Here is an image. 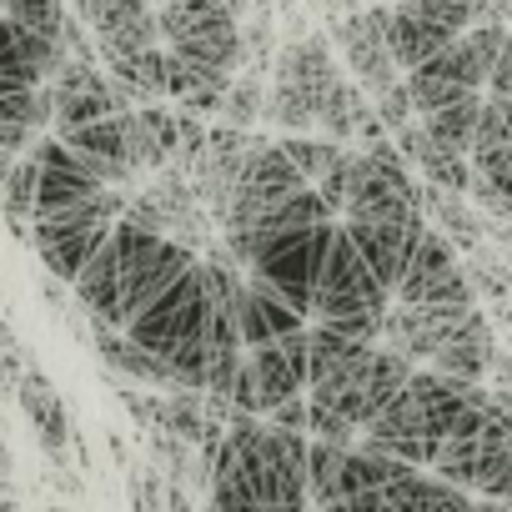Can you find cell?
<instances>
[{
    "instance_id": "6da1fadb",
    "label": "cell",
    "mask_w": 512,
    "mask_h": 512,
    "mask_svg": "<svg viewBox=\"0 0 512 512\" xmlns=\"http://www.w3.org/2000/svg\"><path fill=\"white\" fill-rule=\"evenodd\" d=\"M387 307H392V292L372 277L362 251L337 226L332 246L322 256V272L312 282V322H327V327H337L342 337H357V342H377Z\"/></svg>"
},
{
    "instance_id": "7a4b0ae2",
    "label": "cell",
    "mask_w": 512,
    "mask_h": 512,
    "mask_svg": "<svg viewBox=\"0 0 512 512\" xmlns=\"http://www.w3.org/2000/svg\"><path fill=\"white\" fill-rule=\"evenodd\" d=\"M332 231L337 221H317V226H297V231H282L272 236L262 251L246 262V277L272 287L292 312H302L312 322V282L322 272V256L332 246Z\"/></svg>"
},
{
    "instance_id": "3957f363",
    "label": "cell",
    "mask_w": 512,
    "mask_h": 512,
    "mask_svg": "<svg viewBox=\"0 0 512 512\" xmlns=\"http://www.w3.org/2000/svg\"><path fill=\"white\" fill-rule=\"evenodd\" d=\"M136 347H146L151 357H171L181 342L201 337L206 332V277H201V262L191 272H181L161 297H151L126 327H121Z\"/></svg>"
},
{
    "instance_id": "277c9868",
    "label": "cell",
    "mask_w": 512,
    "mask_h": 512,
    "mask_svg": "<svg viewBox=\"0 0 512 512\" xmlns=\"http://www.w3.org/2000/svg\"><path fill=\"white\" fill-rule=\"evenodd\" d=\"M297 186H307L297 176V166L287 161L282 141L277 136H251L241 166H236V181H231V201L221 211V231H236V226H251L256 216H267L282 196H292Z\"/></svg>"
},
{
    "instance_id": "5b68a950",
    "label": "cell",
    "mask_w": 512,
    "mask_h": 512,
    "mask_svg": "<svg viewBox=\"0 0 512 512\" xmlns=\"http://www.w3.org/2000/svg\"><path fill=\"white\" fill-rule=\"evenodd\" d=\"M392 302L402 307H442V302H477L467 272H462V256L457 246L427 221L407 251V267L392 287Z\"/></svg>"
},
{
    "instance_id": "8992f818",
    "label": "cell",
    "mask_w": 512,
    "mask_h": 512,
    "mask_svg": "<svg viewBox=\"0 0 512 512\" xmlns=\"http://www.w3.org/2000/svg\"><path fill=\"white\" fill-rule=\"evenodd\" d=\"M387 16H392V0H377V6H362V11L352 6V11H342V16L332 21V31H327V41H332L342 71H347L367 96H377V91H387L392 81H402V71H397V61H392V51H387Z\"/></svg>"
},
{
    "instance_id": "52a82bcc",
    "label": "cell",
    "mask_w": 512,
    "mask_h": 512,
    "mask_svg": "<svg viewBox=\"0 0 512 512\" xmlns=\"http://www.w3.org/2000/svg\"><path fill=\"white\" fill-rule=\"evenodd\" d=\"M16 407L36 437V447L46 452L51 467H71V442H76V427H71V407L61 397V387L46 377V367H26L21 382H16Z\"/></svg>"
},
{
    "instance_id": "ba28073f",
    "label": "cell",
    "mask_w": 512,
    "mask_h": 512,
    "mask_svg": "<svg viewBox=\"0 0 512 512\" xmlns=\"http://www.w3.org/2000/svg\"><path fill=\"white\" fill-rule=\"evenodd\" d=\"M482 66L472 61V51L462 46V36H452L437 56H427L422 66H412V71H402V86H407V96H412V111L417 116H427V111H437V106H447V101H457V96H467V91H482Z\"/></svg>"
},
{
    "instance_id": "9c48e42d",
    "label": "cell",
    "mask_w": 512,
    "mask_h": 512,
    "mask_svg": "<svg viewBox=\"0 0 512 512\" xmlns=\"http://www.w3.org/2000/svg\"><path fill=\"white\" fill-rule=\"evenodd\" d=\"M347 231V241L362 251V262L372 267V277L392 292L402 267H407V251L417 241V231L427 226L422 211H407V216H377V221H337Z\"/></svg>"
},
{
    "instance_id": "30bf717a",
    "label": "cell",
    "mask_w": 512,
    "mask_h": 512,
    "mask_svg": "<svg viewBox=\"0 0 512 512\" xmlns=\"http://www.w3.org/2000/svg\"><path fill=\"white\" fill-rule=\"evenodd\" d=\"M61 56H66L61 36H36V31H26V26L0 16V96L31 91V86L51 81Z\"/></svg>"
},
{
    "instance_id": "8fae6325",
    "label": "cell",
    "mask_w": 512,
    "mask_h": 512,
    "mask_svg": "<svg viewBox=\"0 0 512 512\" xmlns=\"http://www.w3.org/2000/svg\"><path fill=\"white\" fill-rule=\"evenodd\" d=\"M96 181L106 186H131L136 181V166H131V151H126V131H121V116H101V121H86V126H71V131H56Z\"/></svg>"
},
{
    "instance_id": "7c38bea8",
    "label": "cell",
    "mask_w": 512,
    "mask_h": 512,
    "mask_svg": "<svg viewBox=\"0 0 512 512\" xmlns=\"http://www.w3.org/2000/svg\"><path fill=\"white\" fill-rule=\"evenodd\" d=\"M392 141H397V151H402V161L427 181V186H437V191H452V196H467V181H472V161L462 156V151H452V146H442V141H432L427 131H422V121H407L402 131H392Z\"/></svg>"
},
{
    "instance_id": "4fadbf2b",
    "label": "cell",
    "mask_w": 512,
    "mask_h": 512,
    "mask_svg": "<svg viewBox=\"0 0 512 512\" xmlns=\"http://www.w3.org/2000/svg\"><path fill=\"white\" fill-rule=\"evenodd\" d=\"M297 327H307L302 312H292L272 287H262V282L246 277V287H241V297H236V332H241V347L277 342V337H287V332H297Z\"/></svg>"
},
{
    "instance_id": "5bb4252c",
    "label": "cell",
    "mask_w": 512,
    "mask_h": 512,
    "mask_svg": "<svg viewBox=\"0 0 512 512\" xmlns=\"http://www.w3.org/2000/svg\"><path fill=\"white\" fill-rule=\"evenodd\" d=\"M226 81H231V71L201 66V61H191V56H181V51L166 46V101H171L176 111H191V116H201V121L216 116Z\"/></svg>"
},
{
    "instance_id": "9a60e30c",
    "label": "cell",
    "mask_w": 512,
    "mask_h": 512,
    "mask_svg": "<svg viewBox=\"0 0 512 512\" xmlns=\"http://www.w3.org/2000/svg\"><path fill=\"white\" fill-rule=\"evenodd\" d=\"M101 71L136 101V106H151V101H166V46H141V51H96Z\"/></svg>"
},
{
    "instance_id": "2e32d148",
    "label": "cell",
    "mask_w": 512,
    "mask_h": 512,
    "mask_svg": "<svg viewBox=\"0 0 512 512\" xmlns=\"http://www.w3.org/2000/svg\"><path fill=\"white\" fill-rule=\"evenodd\" d=\"M91 347H96V357H101L116 377H126V382H136V387L171 392V367H166L161 357H151L146 347H136L121 327H101V322H91Z\"/></svg>"
},
{
    "instance_id": "e0dca14e",
    "label": "cell",
    "mask_w": 512,
    "mask_h": 512,
    "mask_svg": "<svg viewBox=\"0 0 512 512\" xmlns=\"http://www.w3.org/2000/svg\"><path fill=\"white\" fill-rule=\"evenodd\" d=\"M452 36L442 26H432L422 11H412L407 0H392V16H387V51L397 61V71H412L422 66L427 56H437Z\"/></svg>"
},
{
    "instance_id": "ac0fdd59",
    "label": "cell",
    "mask_w": 512,
    "mask_h": 512,
    "mask_svg": "<svg viewBox=\"0 0 512 512\" xmlns=\"http://www.w3.org/2000/svg\"><path fill=\"white\" fill-rule=\"evenodd\" d=\"M262 106H267V71L262 66H241L231 81H226V91H221V106H216V121L221 126H241V131H251L256 121H262Z\"/></svg>"
},
{
    "instance_id": "d6986e66",
    "label": "cell",
    "mask_w": 512,
    "mask_h": 512,
    "mask_svg": "<svg viewBox=\"0 0 512 512\" xmlns=\"http://www.w3.org/2000/svg\"><path fill=\"white\" fill-rule=\"evenodd\" d=\"M477 106H482V91H467V96H457V101H447V106L417 116V121H422V131H427L432 141H442V146H452V151L467 156L472 126H477Z\"/></svg>"
},
{
    "instance_id": "ffe728a7",
    "label": "cell",
    "mask_w": 512,
    "mask_h": 512,
    "mask_svg": "<svg viewBox=\"0 0 512 512\" xmlns=\"http://www.w3.org/2000/svg\"><path fill=\"white\" fill-rule=\"evenodd\" d=\"M342 457L347 447L307 437V502L312 507H332L342 497Z\"/></svg>"
},
{
    "instance_id": "44dd1931",
    "label": "cell",
    "mask_w": 512,
    "mask_h": 512,
    "mask_svg": "<svg viewBox=\"0 0 512 512\" xmlns=\"http://www.w3.org/2000/svg\"><path fill=\"white\" fill-rule=\"evenodd\" d=\"M512 141V96H497V91H482V106H477V126H472V151H487V146H507Z\"/></svg>"
},
{
    "instance_id": "7402d4cb",
    "label": "cell",
    "mask_w": 512,
    "mask_h": 512,
    "mask_svg": "<svg viewBox=\"0 0 512 512\" xmlns=\"http://www.w3.org/2000/svg\"><path fill=\"white\" fill-rule=\"evenodd\" d=\"M36 357H31V347L21 342V332L0 317V397H16V382H21V372L31 367Z\"/></svg>"
},
{
    "instance_id": "603a6c76",
    "label": "cell",
    "mask_w": 512,
    "mask_h": 512,
    "mask_svg": "<svg viewBox=\"0 0 512 512\" xmlns=\"http://www.w3.org/2000/svg\"><path fill=\"white\" fill-rule=\"evenodd\" d=\"M472 176H482L507 206H512V141L507 146H487V151H472Z\"/></svg>"
},
{
    "instance_id": "cb8c5ba5",
    "label": "cell",
    "mask_w": 512,
    "mask_h": 512,
    "mask_svg": "<svg viewBox=\"0 0 512 512\" xmlns=\"http://www.w3.org/2000/svg\"><path fill=\"white\" fill-rule=\"evenodd\" d=\"M126 492H131V512H166L161 472L151 462H126Z\"/></svg>"
},
{
    "instance_id": "d4e9b609",
    "label": "cell",
    "mask_w": 512,
    "mask_h": 512,
    "mask_svg": "<svg viewBox=\"0 0 512 512\" xmlns=\"http://www.w3.org/2000/svg\"><path fill=\"white\" fill-rule=\"evenodd\" d=\"M307 437H317V442H337V447H352L362 432H357L342 412H332L327 402H312V397H307Z\"/></svg>"
},
{
    "instance_id": "484cf974",
    "label": "cell",
    "mask_w": 512,
    "mask_h": 512,
    "mask_svg": "<svg viewBox=\"0 0 512 512\" xmlns=\"http://www.w3.org/2000/svg\"><path fill=\"white\" fill-rule=\"evenodd\" d=\"M367 101H372V116L387 126V136H392V131H402L407 121H417L412 96H407V86H402V81H392L387 91H377V96H367Z\"/></svg>"
},
{
    "instance_id": "4316f807",
    "label": "cell",
    "mask_w": 512,
    "mask_h": 512,
    "mask_svg": "<svg viewBox=\"0 0 512 512\" xmlns=\"http://www.w3.org/2000/svg\"><path fill=\"white\" fill-rule=\"evenodd\" d=\"M412 11H422L432 26H442L447 36H462L472 26V0H407Z\"/></svg>"
},
{
    "instance_id": "83f0119b",
    "label": "cell",
    "mask_w": 512,
    "mask_h": 512,
    "mask_svg": "<svg viewBox=\"0 0 512 512\" xmlns=\"http://www.w3.org/2000/svg\"><path fill=\"white\" fill-rule=\"evenodd\" d=\"M267 422H272V427H287V432H307V392L277 402V407L267 412Z\"/></svg>"
},
{
    "instance_id": "f1b7e54d",
    "label": "cell",
    "mask_w": 512,
    "mask_h": 512,
    "mask_svg": "<svg viewBox=\"0 0 512 512\" xmlns=\"http://www.w3.org/2000/svg\"><path fill=\"white\" fill-rule=\"evenodd\" d=\"M6 482H16V452L6 442V427H0V487H6Z\"/></svg>"
},
{
    "instance_id": "f546056e",
    "label": "cell",
    "mask_w": 512,
    "mask_h": 512,
    "mask_svg": "<svg viewBox=\"0 0 512 512\" xmlns=\"http://www.w3.org/2000/svg\"><path fill=\"white\" fill-rule=\"evenodd\" d=\"M472 512H512V502H502V497H472Z\"/></svg>"
},
{
    "instance_id": "4dcf8cb0",
    "label": "cell",
    "mask_w": 512,
    "mask_h": 512,
    "mask_svg": "<svg viewBox=\"0 0 512 512\" xmlns=\"http://www.w3.org/2000/svg\"><path fill=\"white\" fill-rule=\"evenodd\" d=\"M0 512H21V492H16V482L0 487Z\"/></svg>"
},
{
    "instance_id": "1f68e13d",
    "label": "cell",
    "mask_w": 512,
    "mask_h": 512,
    "mask_svg": "<svg viewBox=\"0 0 512 512\" xmlns=\"http://www.w3.org/2000/svg\"><path fill=\"white\" fill-rule=\"evenodd\" d=\"M307 512H332V507H307Z\"/></svg>"
},
{
    "instance_id": "d6a6232c",
    "label": "cell",
    "mask_w": 512,
    "mask_h": 512,
    "mask_svg": "<svg viewBox=\"0 0 512 512\" xmlns=\"http://www.w3.org/2000/svg\"><path fill=\"white\" fill-rule=\"evenodd\" d=\"M151 6H166V0H151Z\"/></svg>"
},
{
    "instance_id": "836d02e7",
    "label": "cell",
    "mask_w": 512,
    "mask_h": 512,
    "mask_svg": "<svg viewBox=\"0 0 512 512\" xmlns=\"http://www.w3.org/2000/svg\"><path fill=\"white\" fill-rule=\"evenodd\" d=\"M56 512H71V507H56Z\"/></svg>"
}]
</instances>
